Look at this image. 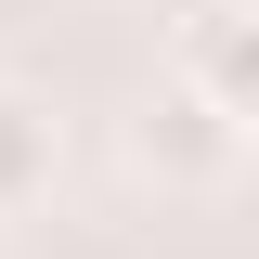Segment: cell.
<instances>
[{"instance_id":"1","label":"cell","mask_w":259,"mask_h":259,"mask_svg":"<svg viewBox=\"0 0 259 259\" xmlns=\"http://www.w3.org/2000/svg\"><path fill=\"white\" fill-rule=\"evenodd\" d=\"M130 168L156 194H233L246 182V117H221V104H194V91H143V117H130Z\"/></svg>"},{"instance_id":"2","label":"cell","mask_w":259,"mask_h":259,"mask_svg":"<svg viewBox=\"0 0 259 259\" xmlns=\"http://www.w3.org/2000/svg\"><path fill=\"white\" fill-rule=\"evenodd\" d=\"M168 91L246 117V104H259V0H194V13H182V78H168Z\"/></svg>"},{"instance_id":"3","label":"cell","mask_w":259,"mask_h":259,"mask_svg":"<svg viewBox=\"0 0 259 259\" xmlns=\"http://www.w3.org/2000/svg\"><path fill=\"white\" fill-rule=\"evenodd\" d=\"M52 168H65V117L39 91H13V78H0V221H13V207H39V194H52Z\"/></svg>"}]
</instances>
